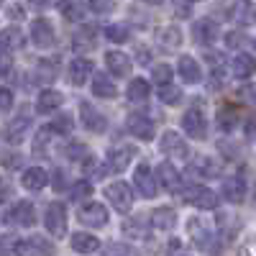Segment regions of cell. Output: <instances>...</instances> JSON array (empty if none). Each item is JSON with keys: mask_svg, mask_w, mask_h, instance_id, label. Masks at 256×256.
Segmentation results:
<instances>
[{"mask_svg": "<svg viewBox=\"0 0 256 256\" xmlns=\"http://www.w3.org/2000/svg\"><path fill=\"white\" fill-rule=\"evenodd\" d=\"M105 198L110 200V205L118 210V212H128L134 208V192L126 182H113L105 187Z\"/></svg>", "mask_w": 256, "mask_h": 256, "instance_id": "1", "label": "cell"}, {"mask_svg": "<svg viewBox=\"0 0 256 256\" xmlns=\"http://www.w3.org/2000/svg\"><path fill=\"white\" fill-rule=\"evenodd\" d=\"M44 226H46V230L52 233V236L62 238L64 233H67V208H64L62 202H52L44 212Z\"/></svg>", "mask_w": 256, "mask_h": 256, "instance_id": "2", "label": "cell"}, {"mask_svg": "<svg viewBox=\"0 0 256 256\" xmlns=\"http://www.w3.org/2000/svg\"><path fill=\"white\" fill-rule=\"evenodd\" d=\"M77 218L90 228H102L108 223V208L100 205V202H88L77 210Z\"/></svg>", "mask_w": 256, "mask_h": 256, "instance_id": "3", "label": "cell"}, {"mask_svg": "<svg viewBox=\"0 0 256 256\" xmlns=\"http://www.w3.org/2000/svg\"><path fill=\"white\" fill-rule=\"evenodd\" d=\"M16 256H54V244H49L41 236H34L28 241H18Z\"/></svg>", "mask_w": 256, "mask_h": 256, "instance_id": "4", "label": "cell"}, {"mask_svg": "<svg viewBox=\"0 0 256 256\" xmlns=\"http://www.w3.org/2000/svg\"><path fill=\"white\" fill-rule=\"evenodd\" d=\"M31 41L38 46V49H52L56 44V36H54V26L49 24L46 18H38L34 20L31 26Z\"/></svg>", "mask_w": 256, "mask_h": 256, "instance_id": "5", "label": "cell"}, {"mask_svg": "<svg viewBox=\"0 0 256 256\" xmlns=\"http://www.w3.org/2000/svg\"><path fill=\"white\" fill-rule=\"evenodd\" d=\"M159 148H162V152H164L169 159H187V154H190V148H187L184 138H182L180 134H174V131H166V134L162 136Z\"/></svg>", "mask_w": 256, "mask_h": 256, "instance_id": "6", "label": "cell"}, {"mask_svg": "<svg viewBox=\"0 0 256 256\" xmlns=\"http://www.w3.org/2000/svg\"><path fill=\"white\" fill-rule=\"evenodd\" d=\"M184 200L190 202V205H195V208H200V210H212V208H218V195L212 190H208V187H190L187 192H184Z\"/></svg>", "mask_w": 256, "mask_h": 256, "instance_id": "7", "label": "cell"}, {"mask_svg": "<svg viewBox=\"0 0 256 256\" xmlns=\"http://www.w3.org/2000/svg\"><path fill=\"white\" fill-rule=\"evenodd\" d=\"M182 128L187 131L190 138L202 141V138L208 136V123H205V118H202V113H200L198 108H192V110L184 113V118H182Z\"/></svg>", "mask_w": 256, "mask_h": 256, "instance_id": "8", "label": "cell"}, {"mask_svg": "<svg viewBox=\"0 0 256 256\" xmlns=\"http://www.w3.org/2000/svg\"><path fill=\"white\" fill-rule=\"evenodd\" d=\"M80 113H82V123H84V128H88V131L102 134L105 128H108V118H105V116L95 108V105L82 102V105H80Z\"/></svg>", "mask_w": 256, "mask_h": 256, "instance_id": "9", "label": "cell"}, {"mask_svg": "<svg viewBox=\"0 0 256 256\" xmlns=\"http://www.w3.org/2000/svg\"><path fill=\"white\" fill-rule=\"evenodd\" d=\"M8 223H16V226H24V228H28V226H34L36 223V210H34V205L31 202H16L10 210H8Z\"/></svg>", "mask_w": 256, "mask_h": 256, "instance_id": "10", "label": "cell"}, {"mask_svg": "<svg viewBox=\"0 0 256 256\" xmlns=\"http://www.w3.org/2000/svg\"><path fill=\"white\" fill-rule=\"evenodd\" d=\"M134 182H136V187H138V192L144 198H154L156 195V180H154V174H152V169H148V164H138L136 166V174H134Z\"/></svg>", "mask_w": 256, "mask_h": 256, "instance_id": "11", "label": "cell"}, {"mask_svg": "<svg viewBox=\"0 0 256 256\" xmlns=\"http://www.w3.org/2000/svg\"><path fill=\"white\" fill-rule=\"evenodd\" d=\"M126 128H128V134H131L134 138H144V141H148V138L154 136V123L148 120L146 116H128Z\"/></svg>", "mask_w": 256, "mask_h": 256, "instance_id": "12", "label": "cell"}, {"mask_svg": "<svg viewBox=\"0 0 256 256\" xmlns=\"http://www.w3.org/2000/svg\"><path fill=\"white\" fill-rule=\"evenodd\" d=\"M28 126H31V118H28L26 113H24V116L10 118V120H8V126H6V138H8L10 144H20V141L26 138Z\"/></svg>", "mask_w": 256, "mask_h": 256, "instance_id": "13", "label": "cell"}, {"mask_svg": "<svg viewBox=\"0 0 256 256\" xmlns=\"http://www.w3.org/2000/svg\"><path fill=\"white\" fill-rule=\"evenodd\" d=\"M136 146H118L113 148V152H108V169H113V172H123V169L128 166V162H131V156H136Z\"/></svg>", "mask_w": 256, "mask_h": 256, "instance_id": "14", "label": "cell"}, {"mask_svg": "<svg viewBox=\"0 0 256 256\" xmlns=\"http://www.w3.org/2000/svg\"><path fill=\"white\" fill-rule=\"evenodd\" d=\"M105 64H108V72L113 77H128V72H131V59L123 52H108L105 54Z\"/></svg>", "mask_w": 256, "mask_h": 256, "instance_id": "15", "label": "cell"}, {"mask_svg": "<svg viewBox=\"0 0 256 256\" xmlns=\"http://www.w3.org/2000/svg\"><path fill=\"white\" fill-rule=\"evenodd\" d=\"M223 198L228 202H244L246 200V180L244 177H230L223 182Z\"/></svg>", "mask_w": 256, "mask_h": 256, "instance_id": "16", "label": "cell"}, {"mask_svg": "<svg viewBox=\"0 0 256 256\" xmlns=\"http://www.w3.org/2000/svg\"><path fill=\"white\" fill-rule=\"evenodd\" d=\"M192 36H195L198 44H212V41L218 38V24H216V20H210V18L198 20L195 28H192Z\"/></svg>", "mask_w": 256, "mask_h": 256, "instance_id": "17", "label": "cell"}, {"mask_svg": "<svg viewBox=\"0 0 256 256\" xmlns=\"http://www.w3.org/2000/svg\"><path fill=\"white\" fill-rule=\"evenodd\" d=\"M88 77H92V62L84 59V56L72 59V64H70V80L74 84H84V82H88Z\"/></svg>", "mask_w": 256, "mask_h": 256, "instance_id": "18", "label": "cell"}, {"mask_svg": "<svg viewBox=\"0 0 256 256\" xmlns=\"http://www.w3.org/2000/svg\"><path fill=\"white\" fill-rule=\"evenodd\" d=\"M62 102H64L62 92H56V90H44V92L38 95V100H36V113H41V116L54 113Z\"/></svg>", "mask_w": 256, "mask_h": 256, "instance_id": "19", "label": "cell"}, {"mask_svg": "<svg viewBox=\"0 0 256 256\" xmlns=\"http://www.w3.org/2000/svg\"><path fill=\"white\" fill-rule=\"evenodd\" d=\"M177 70H180V74H182V80L187 82V84H198L200 80H202V72H200V64L192 59V56H182L180 59V64H177Z\"/></svg>", "mask_w": 256, "mask_h": 256, "instance_id": "20", "label": "cell"}, {"mask_svg": "<svg viewBox=\"0 0 256 256\" xmlns=\"http://www.w3.org/2000/svg\"><path fill=\"white\" fill-rule=\"evenodd\" d=\"M46 182H49V177H46V172L41 166H31V169H26V172H24V187L26 190L38 192V190L46 187Z\"/></svg>", "mask_w": 256, "mask_h": 256, "instance_id": "21", "label": "cell"}, {"mask_svg": "<svg viewBox=\"0 0 256 256\" xmlns=\"http://www.w3.org/2000/svg\"><path fill=\"white\" fill-rule=\"evenodd\" d=\"M156 174H159V180H162V184L166 187V190H172V192H177L180 190V184H182V180H180V172L169 164V162H164V164H159V169H156Z\"/></svg>", "mask_w": 256, "mask_h": 256, "instance_id": "22", "label": "cell"}, {"mask_svg": "<svg viewBox=\"0 0 256 256\" xmlns=\"http://www.w3.org/2000/svg\"><path fill=\"white\" fill-rule=\"evenodd\" d=\"M92 92H95V98H105V100L118 95L116 84H113V80H108V74H95L92 77Z\"/></svg>", "mask_w": 256, "mask_h": 256, "instance_id": "23", "label": "cell"}, {"mask_svg": "<svg viewBox=\"0 0 256 256\" xmlns=\"http://www.w3.org/2000/svg\"><path fill=\"white\" fill-rule=\"evenodd\" d=\"M24 46V34H20V28L10 26L6 31H0V49L3 52H13V49H20Z\"/></svg>", "mask_w": 256, "mask_h": 256, "instance_id": "24", "label": "cell"}, {"mask_svg": "<svg viewBox=\"0 0 256 256\" xmlns=\"http://www.w3.org/2000/svg\"><path fill=\"white\" fill-rule=\"evenodd\" d=\"M256 72V59L251 54H238L236 59H233V74H236L238 80H246Z\"/></svg>", "mask_w": 256, "mask_h": 256, "instance_id": "25", "label": "cell"}, {"mask_svg": "<svg viewBox=\"0 0 256 256\" xmlns=\"http://www.w3.org/2000/svg\"><path fill=\"white\" fill-rule=\"evenodd\" d=\"M72 248L77 254H95L100 248V241L95 236H90V233H74L72 236Z\"/></svg>", "mask_w": 256, "mask_h": 256, "instance_id": "26", "label": "cell"}, {"mask_svg": "<svg viewBox=\"0 0 256 256\" xmlns=\"http://www.w3.org/2000/svg\"><path fill=\"white\" fill-rule=\"evenodd\" d=\"M156 41L166 49H177L182 44V31L177 26H164V28L156 31Z\"/></svg>", "mask_w": 256, "mask_h": 256, "instance_id": "27", "label": "cell"}, {"mask_svg": "<svg viewBox=\"0 0 256 256\" xmlns=\"http://www.w3.org/2000/svg\"><path fill=\"white\" fill-rule=\"evenodd\" d=\"M152 223H154V228L169 230V228H174V223H177V212L172 208H156L152 212Z\"/></svg>", "mask_w": 256, "mask_h": 256, "instance_id": "28", "label": "cell"}, {"mask_svg": "<svg viewBox=\"0 0 256 256\" xmlns=\"http://www.w3.org/2000/svg\"><path fill=\"white\" fill-rule=\"evenodd\" d=\"M126 98L131 102H144L148 98V82L141 80V77H134L128 82V90H126Z\"/></svg>", "mask_w": 256, "mask_h": 256, "instance_id": "29", "label": "cell"}, {"mask_svg": "<svg viewBox=\"0 0 256 256\" xmlns=\"http://www.w3.org/2000/svg\"><path fill=\"white\" fill-rule=\"evenodd\" d=\"M192 172L202 174V177H216L220 172V164H216V162H210L208 156H202V159H198V164H192Z\"/></svg>", "mask_w": 256, "mask_h": 256, "instance_id": "30", "label": "cell"}, {"mask_svg": "<svg viewBox=\"0 0 256 256\" xmlns=\"http://www.w3.org/2000/svg\"><path fill=\"white\" fill-rule=\"evenodd\" d=\"M72 128H74V120H72L70 116H59V118H54V120L46 126V131H49V134H64V136H67Z\"/></svg>", "mask_w": 256, "mask_h": 256, "instance_id": "31", "label": "cell"}, {"mask_svg": "<svg viewBox=\"0 0 256 256\" xmlns=\"http://www.w3.org/2000/svg\"><path fill=\"white\" fill-rule=\"evenodd\" d=\"M159 98L164 105H177L182 100V90L174 88V84H162V90H159Z\"/></svg>", "mask_w": 256, "mask_h": 256, "instance_id": "32", "label": "cell"}, {"mask_svg": "<svg viewBox=\"0 0 256 256\" xmlns=\"http://www.w3.org/2000/svg\"><path fill=\"white\" fill-rule=\"evenodd\" d=\"M236 20H238V24H244V26H251L254 20H256V8L251 3H241L236 8Z\"/></svg>", "mask_w": 256, "mask_h": 256, "instance_id": "33", "label": "cell"}, {"mask_svg": "<svg viewBox=\"0 0 256 256\" xmlns=\"http://www.w3.org/2000/svg\"><path fill=\"white\" fill-rule=\"evenodd\" d=\"M218 126L223 128V131H233V126H236V110H233V108H220Z\"/></svg>", "mask_w": 256, "mask_h": 256, "instance_id": "34", "label": "cell"}, {"mask_svg": "<svg viewBox=\"0 0 256 256\" xmlns=\"http://www.w3.org/2000/svg\"><path fill=\"white\" fill-rule=\"evenodd\" d=\"M70 195H72V200H88V198L92 195V184H90L88 180H80V182L72 187Z\"/></svg>", "mask_w": 256, "mask_h": 256, "instance_id": "35", "label": "cell"}, {"mask_svg": "<svg viewBox=\"0 0 256 256\" xmlns=\"http://www.w3.org/2000/svg\"><path fill=\"white\" fill-rule=\"evenodd\" d=\"M105 36H108L110 41H116V44H120V41H126L131 34H128V26L116 24V26H108V28H105Z\"/></svg>", "mask_w": 256, "mask_h": 256, "instance_id": "36", "label": "cell"}, {"mask_svg": "<svg viewBox=\"0 0 256 256\" xmlns=\"http://www.w3.org/2000/svg\"><path fill=\"white\" fill-rule=\"evenodd\" d=\"M152 74L159 84H169V80H172V67H169V64H156Z\"/></svg>", "mask_w": 256, "mask_h": 256, "instance_id": "37", "label": "cell"}, {"mask_svg": "<svg viewBox=\"0 0 256 256\" xmlns=\"http://www.w3.org/2000/svg\"><path fill=\"white\" fill-rule=\"evenodd\" d=\"M46 146H49V131L44 128V131H38V134H36V138H34V154H36V156H41Z\"/></svg>", "mask_w": 256, "mask_h": 256, "instance_id": "38", "label": "cell"}, {"mask_svg": "<svg viewBox=\"0 0 256 256\" xmlns=\"http://www.w3.org/2000/svg\"><path fill=\"white\" fill-rule=\"evenodd\" d=\"M16 244H18V238H13V236L0 238V256H16Z\"/></svg>", "mask_w": 256, "mask_h": 256, "instance_id": "39", "label": "cell"}, {"mask_svg": "<svg viewBox=\"0 0 256 256\" xmlns=\"http://www.w3.org/2000/svg\"><path fill=\"white\" fill-rule=\"evenodd\" d=\"M102 256H131V251H128L126 244H108L102 251Z\"/></svg>", "mask_w": 256, "mask_h": 256, "instance_id": "40", "label": "cell"}, {"mask_svg": "<svg viewBox=\"0 0 256 256\" xmlns=\"http://www.w3.org/2000/svg\"><path fill=\"white\" fill-rule=\"evenodd\" d=\"M90 8L95 13H108L116 8V0H90Z\"/></svg>", "mask_w": 256, "mask_h": 256, "instance_id": "41", "label": "cell"}, {"mask_svg": "<svg viewBox=\"0 0 256 256\" xmlns=\"http://www.w3.org/2000/svg\"><path fill=\"white\" fill-rule=\"evenodd\" d=\"M244 34H236V31H230V34H226V44L230 46V49H238L241 44H244Z\"/></svg>", "mask_w": 256, "mask_h": 256, "instance_id": "42", "label": "cell"}, {"mask_svg": "<svg viewBox=\"0 0 256 256\" xmlns=\"http://www.w3.org/2000/svg\"><path fill=\"white\" fill-rule=\"evenodd\" d=\"M238 95H241L246 102L256 105V84H246V88H241V90H238Z\"/></svg>", "mask_w": 256, "mask_h": 256, "instance_id": "43", "label": "cell"}, {"mask_svg": "<svg viewBox=\"0 0 256 256\" xmlns=\"http://www.w3.org/2000/svg\"><path fill=\"white\" fill-rule=\"evenodd\" d=\"M64 154H67L70 159H80V156H84V154H88V148H84L82 144H72L70 148H64Z\"/></svg>", "mask_w": 256, "mask_h": 256, "instance_id": "44", "label": "cell"}, {"mask_svg": "<svg viewBox=\"0 0 256 256\" xmlns=\"http://www.w3.org/2000/svg\"><path fill=\"white\" fill-rule=\"evenodd\" d=\"M13 108V92L10 90H0V110H10Z\"/></svg>", "mask_w": 256, "mask_h": 256, "instance_id": "45", "label": "cell"}, {"mask_svg": "<svg viewBox=\"0 0 256 256\" xmlns=\"http://www.w3.org/2000/svg\"><path fill=\"white\" fill-rule=\"evenodd\" d=\"M62 13H64V18H70V20H77V18H82V10H80L77 6H72V3L62 6Z\"/></svg>", "mask_w": 256, "mask_h": 256, "instance_id": "46", "label": "cell"}, {"mask_svg": "<svg viewBox=\"0 0 256 256\" xmlns=\"http://www.w3.org/2000/svg\"><path fill=\"white\" fill-rule=\"evenodd\" d=\"M13 198V187L3 180V182H0V202H6V200H10Z\"/></svg>", "mask_w": 256, "mask_h": 256, "instance_id": "47", "label": "cell"}, {"mask_svg": "<svg viewBox=\"0 0 256 256\" xmlns=\"http://www.w3.org/2000/svg\"><path fill=\"white\" fill-rule=\"evenodd\" d=\"M52 3H54V0H31V6H36V8H46Z\"/></svg>", "mask_w": 256, "mask_h": 256, "instance_id": "48", "label": "cell"}, {"mask_svg": "<svg viewBox=\"0 0 256 256\" xmlns=\"http://www.w3.org/2000/svg\"><path fill=\"white\" fill-rule=\"evenodd\" d=\"M54 177H56V182H54V187H56V190L62 192V190H64V182H62V180H64V174H62V172H56Z\"/></svg>", "mask_w": 256, "mask_h": 256, "instance_id": "49", "label": "cell"}, {"mask_svg": "<svg viewBox=\"0 0 256 256\" xmlns=\"http://www.w3.org/2000/svg\"><path fill=\"white\" fill-rule=\"evenodd\" d=\"M144 3H148V6H159V3H164V0H144Z\"/></svg>", "mask_w": 256, "mask_h": 256, "instance_id": "50", "label": "cell"}, {"mask_svg": "<svg viewBox=\"0 0 256 256\" xmlns=\"http://www.w3.org/2000/svg\"><path fill=\"white\" fill-rule=\"evenodd\" d=\"M254 49H256V38H254Z\"/></svg>", "mask_w": 256, "mask_h": 256, "instance_id": "51", "label": "cell"}]
</instances>
